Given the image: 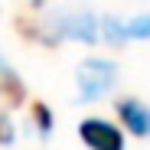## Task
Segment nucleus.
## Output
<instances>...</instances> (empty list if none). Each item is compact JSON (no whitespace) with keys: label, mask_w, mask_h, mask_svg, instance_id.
Here are the masks:
<instances>
[{"label":"nucleus","mask_w":150,"mask_h":150,"mask_svg":"<svg viewBox=\"0 0 150 150\" xmlns=\"http://www.w3.org/2000/svg\"><path fill=\"white\" fill-rule=\"evenodd\" d=\"M79 137L88 150H124V134L105 117H85L79 124Z\"/></svg>","instance_id":"2"},{"label":"nucleus","mask_w":150,"mask_h":150,"mask_svg":"<svg viewBox=\"0 0 150 150\" xmlns=\"http://www.w3.org/2000/svg\"><path fill=\"white\" fill-rule=\"evenodd\" d=\"M117 82V65L111 59H98V56H88L79 72H75V85H79V101H98L105 98Z\"/></svg>","instance_id":"1"},{"label":"nucleus","mask_w":150,"mask_h":150,"mask_svg":"<svg viewBox=\"0 0 150 150\" xmlns=\"http://www.w3.org/2000/svg\"><path fill=\"white\" fill-rule=\"evenodd\" d=\"M0 98H4L10 108H20L26 101V85H23V79L7 65L4 52H0Z\"/></svg>","instance_id":"4"},{"label":"nucleus","mask_w":150,"mask_h":150,"mask_svg":"<svg viewBox=\"0 0 150 150\" xmlns=\"http://www.w3.org/2000/svg\"><path fill=\"white\" fill-rule=\"evenodd\" d=\"M7 144H13V121L10 114L0 111V147H7Z\"/></svg>","instance_id":"7"},{"label":"nucleus","mask_w":150,"mask_h":150,"mask_svg":"<svg viewBox=\"0 0 150 150\" xmlns=\"http://www.w3.org/2000/svg\"><path fill=\"white\" fill-rule=\"evenodd\" d=\"M121 30H124V39H150V13L121 20Z\"/></svg>","instance_id":"5"},{"label":"nucleus","mask_w":150,"mask_h":150,"mask_svg":"<svg viewBox=\"0 0 150 150\" xmlns=\"http://www.w3.org/2000/svg\"><path fill=\"white\" fill-rule=\"evenodd\" d=\"M117 117L134 137H150V105H144L140 98H121Z\"/></svg>","instance_id":"3"},{"label":"nucleus","mask_w":150,"mask_h":150,"mask_svg":"<svg viewBox=\"0 0 150 150\" xmlns=\"http://www.w3.org/2000/svg\"><path fill=\"white\" fill-rule=\"evenodd\" d=\"M33 124H36V131H39V137H49L52 134V127H56V117H52V111H49L42 101H33Z\"/></svg>","instance_id":"6"}]
</instances>
